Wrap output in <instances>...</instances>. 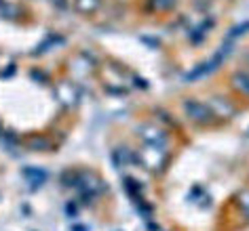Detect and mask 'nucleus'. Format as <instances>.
I'll return each mask as SVG.
<instances>
[{"label": "nucleus", "mask_w": 249, "mask_h": 231, "mask_svg": "<svg viewBox=\"0 0 249 231\" xmlns=\"http://www.w3.org/2000/svg\"><path fill=\"white\" fill-rule=\"evenodd\" d=\"M232 84L234 89L241 92V95L249 97V74L247 72H236L232 76Z\"/></svg>", "instance_id": "2"}, {"label": "nucleus", "mask_w": 249, "mask_h": 231, "mask_svg": "<svg viewBox=\"0 0 249 231\" xmlns=\"http://www.w3.org/2000/svg\"><path fill=\"white\" fill-rule=\"evenodd\" d=\"M99 7V0H76V9L83 13H93Z\"/></svg>", "instance_id": "3"}, {"label": "nucleus", "mask_w": 249, "mask_h": 231, "mask_svg": "<svg viewBox=\"0 0 249 231\" xmlns=\"http://www.w3.org/2000/svg\"><path fill=\"white\" fill-rule=\"evenodd\" d=\"M186 111H188V116L192 118V120H196V122H209L211 118H213L211 116V111L198 101H188L186 103Z\"/></svg>", "instance_id": "1"}, {"label": "nucleus", "mask_w": 249, "mask_h": 231, "mask_svg": "<svg viewBox=\"0 0 249 231\" xmlns=\"http://www.w3.org/2000/svg\"><path fill=\"white\" fill-rule=\"evenodd\" d=\"M154 2V7L157 9H169V7H173V0H152Z\"/></svg>", "instance_id": "4"}]
</instances>
